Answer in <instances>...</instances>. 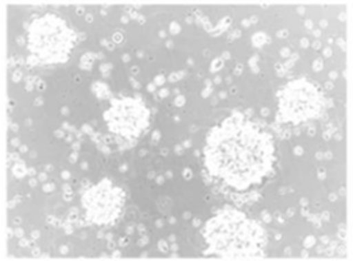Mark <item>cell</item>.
Instances as JSON below:
<instances>
[{"label":"cell","mask_w":353,"mask_h":261,"mask_svg":"<svg viewBox=\"0 0 353 261\" xmlns=\"http://www.w3.org/2000/svg\"><path fill=\"white\" fill-rule=\"evenodd\" d=\"M276 143L263 125L235 112L206 135L204 165L209 175L235 191L261 187L274 175Z\"/></svg>","instance_id":"6da1fadb"},{"label":"cell","mask_w":353,"mask_h":261,"mask_svg":"<svg viewBox=\"0 0 353 261\" xmlns=\"http://www.w3.org/2000/svg\"><path fill=\"white\" fill-rule=\"evenodd\" d=\"M204 255L231 260L265 258V228L244 213L223 210L212 217L201 231Z\"/></svg>","instance_id":"7a4b0ae2"},{"label":"cell","mask_w":353,"mask_h":261,"mask_svg":"<svg viewBox=\"0 0 353 261\" xmlns=\"http://www.w3.org/2000/svg\"><path fill=\"white\" fill-rule=\"evenodd\" d=\"M325 98L316 83L306 79L290 81L278 92V121L299 125L321 116Z\"/></svg>","instance_id":"3957f363"},{"label":"cell","mask_w":353,"mask_h":261,"mask_svg":"<svg viewBox=\"0 0 353 261\" xmlns=\"http://www.w3.org/2000/svg\"><path fill=\"white\" fill-rule=\"evenodd\" d=\"M41 54L46 61H63L73 48V32L65 22L54 17H48L39 31Z\"/></svg>","instance_id":"277c9868"},{"label":"cell","mask_w":353,"mask_h":261,"mask_svg":"<svg viewBox=\"0 0 353 261\" xmlns=\"http://www.w3.org/2000/svg\"><path fill=\"white\" fill-rule=\"evenodd\" d=\"M107 117L111 129L125 136H139L148 125V108L134 100L120 101Z\"/></svg>","instance_id":"5b68a950"},{"label":"cell","mask_w":353,"mask_h":261,"mask_svg":"<svg viewBox=\"0 0 353 261\" xmlns=\"http://www.w3.org/2000/svg\"><path fill=\"white\" fill-rule=\"evenodd\" d=\"M85 207H88L89 216L96 222H107L115 218L121 207L123 197L118 189L103 183L99 187L90 190L88 197L84 200Z\"/></svg>","instance_id":"8992f818"}]
</instances>
